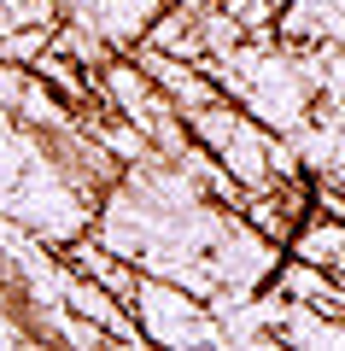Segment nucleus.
<instances>
[{"mask_svg": "<svg viewBox=\"0 0 345 351\" xmlns=\"http://www.w3.org/2000/svg\"><path fill=\"white\" fill-rule=\"evenodd\" d=\"M64 293H71V311H76V316H88L94 328H106V334L129 339V346H141V339H147L141 328H129V316L117 311L106 293H94V281H88V276H71V281H64Z\"/></svg>", "mask_w": 345, "mask_h": 351, "instance_id": "nucleus-1", "label": "nucleus"}, {"mask_svg": "<svg viewBox=\"0 0 345 351\" xmlns=\"http://www.w3.org/2000/svg\"><path fill=\"white\" fill-rule=\"evenodd\" d=\"M0 6H18V0H0Z\"/></svg>", "mask_w": 345, "mask_h": 351, "instance_id": "nucleus-2", "label": "nucleus"}]
</instances>
